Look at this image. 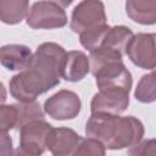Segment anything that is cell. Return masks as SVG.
I'll list each match as a JSON object with an SVG mask.
<instances>
[{
	"label": "cell",
	"instance_id": "obj_10",
	"mask_svg": "<svg viewBox=\"0 0 156 156\" xmlns=\"http://www.w3.org/2000/svg\"><path fill=\"white\" fill-rule=\"evenodd\" d=\"M82 139L83 136L71 128H52L46 146L52 156H71Z\"/></svg>",
	"mask_w": 156,
	"mask_h": 156
},
{
	"label": "cell",
	"instance_id": "obj_5",
	"mask_svg": "<svg viewBox=\"0 0 156 156\" xmlns=\"http://www.w3.org/2000/svg\"><path fill=\"white\" fill-rule=\"evenodd\" d=\"M90 72L95 77L99 90L104 89H126L130 91L133 85L132 73L124 66L123 61H110L105 62Z\"/></svg>",
	"mask_w": 156,
	"mask_h": 156
},
{
	"label": "cell",
	"instance_id": "obj_17",
	"mask_svg": "<svg viewBox=\"0 0 156 156\" xmlns=\"http://www.w3.org/2000/svg\"><path fill=\"white\" fill-rule=\"evenodd\" d=\"M106 147L93 138H83L71 156H105Z\"/></svg>",
	"mask_w": 156,
	"mask_h": 156
},
{
	"label": "cell",
	"instance_id": "obj_14",
	"mask_svg": "<svg viewBox=\"0 0 156 156\" xmlns=\"http://www.w3.org/2000/svg\"><path fill=\"white\" fill-rule=\"evenodd\" d=\"M29 4L27 0H1L0 20L5 24H17L27 18Z\"/></svg>",
	"mask_w": 156,
	"mask_h": 156
},
{
	"label": "cell",
	"instance_id": "obj_7",
	"mask_svg": "<svg viewBox=\"0 0 156 156\" xmlns=\"http://www.w3.org/2000/svg\"><path fill=\"white\" fill-rule=\"evenodd\" d=\"M82 108V101L77 93L67 89L58 90L44 102V112L57 121L76 118Z\"/></svg>",
	"mask_w": 156,
	"mask_h": 156
},
{
	"label": "cell",
	"instance_id": "obj_16",
	"mask_svg": "<svg viewBox=\"0 0 156 156\" xmlns=\"http://www.w3.org/2000/svg\"><path fill=\"white\" fill-rule=\"evenodd\" d=\"M17 110V127L16 129H21L26 123L35 121V119H44V111L38 101L30 102H17L15 104Z\"/></svg>",
	"mask_w": 156,
	"mask_h": 156
},
{
	"label": "cell",
	"instance_id": "obj_19",
	"mask_svg": "<svg viewBox=\"0 0 156 156\" xmlns=\"http://www.w3.org/2000/svg\"><path fill=\"white\" fill-rule=\"evenodd\" d=\"M128 156H156V139H146L133 146L128 151Z\"/></svg>",
	"mask_w": 156,
	"mask_h": 156
},
{
	"label": "cell",
	"instance_id": "obj_3",
	"mask_svg": "<svg viewBox=\"0 0 156 156\" xmlns=\"http://www.w3.org/2000/svg\"><path fill=\"white\" fill-rule=\"evenodd\" d=\"M71 1H35L26 18L33 29H54L67 24L66 6Z\"/></svg>",
	"mask_w": 156,
	"mask_h": 156
},
{
	"label": "cell",
	"instance_id": "obj_11",
	"mask_svg": "<svg viewBox=\"0 0 156 156\" xmlns=\"http://www.w3.org/2000/svg\"><path fill=\"white\" fill-rule=\"evenodd\" d=\"M33 58L30 49L22 44H7L0 49L1 65L9 71L26 69Z\"/></svg>",
	"mask_w": 156,
	"mask_h": 156
},
{
	"label": "cell",
	"instance_id": "obj_8",
	"mask_svg": "<svg viewBox=\"0 0 156 156\" xmlns=\"http://www.w3.org/2000/svg\"><path fill=\"white\" fill-rule=\"evenodd\" d=\"M52 128L45 119H35L26 123L20 129V146L41 156L48 150V139Z\"/></svg>",
	"mask_w": 156,
	"mask_h": 156
},
{
	"label": "cell",
	"instance_id": "obj_18",
	"mask_svg": "<svg viewBox=\"0 0 156 156\" xmlns=\"http://www.w3.org/2000/svg\"><path fill=\"white\" fill-rule=\"evenodd\" d=\"M17 127V110L15 104L1 105L0 107V128L2 133Z\"/></svg>",
	"mask_w": 156,
	"mask_h": 156
},
{
	"label": "cell",
	"instance_id": "obj_9",
	"mask_svg": "<svg viewBox=\"0 0 156 156\" xmlns=\"http://www.w3.org/2000/svg\"><path fill=\"white\" fill-rule=\"evenodd\" d=\"M129 93L126 89L99 90L90 101L91 113H123L129 106Z\"/></svg>",
	"mask_w": 156,
	"mask_h": 156
},
{
	"label": "cell",
	"instance_id": "obj_12",
	"mask_svg": "<svg viewBox=\"0 0 156 156\" xmlns=\"http://www.w3.org/2000/svg\"><path fill=\"white\" fill-rule=\"evenodd\" d=\"M90 72V60L80 50L66 52L62 65V78L67 82H79Z\"/></svg>",
	"mask_w": 156,
	"mask_h": 156
},
{
	"label": "cell",
	"instance_id": "obj_6",
	"mask_svg": "<svg viewBox=\"0 0 156 156\" xmlns=\"http://www.w3.org/2000/svg\"><path fill=\"white\" fill-rule=\"evenodd\" d=\"M133 65L141 69L156 68V33L135 34L126 50Z\"/></svg>",
	"mask_w": 156,
	"mask_h": 156
},
{
	"label": "cell",
	"instance_id": "obj_1",
	"mask_svg": "<svg viewBox=\"0 0 156 156\" xmlns=\"http://www.w3.org/2000/svg\"><path fill=\"white\" fill-rule=\"evenodd\" d=\"M66 50L57 43L40 44L29 66L9 82L10 94L20 102H30L60 84Z\"/></svg>",
	"mask_w": 156,
	"mask_h": 156
},
{
	"label": "cell",
	"instance_id": "obj_4",
	"mask_svg": "<svg viewBox=\"0 0 156 156\" xmlns=\"http://www.w3.org/2000/svg\"><path fill=\"white\" fill-rule=\"evenodd\" d=\"M107 24L104 2L99 0H84L78 2L71 15L69 28L79 35Z\"/></svg>",
	"mask_w": 156,
	"mask_h": 156
},
{
	"label": "cell",
	"instance_id": "obj_21",
	"mask_svg": "<svg viewBox=\"0 0 156 156\" xmlns=\"http://www.w3.org/2000/svg\"><path fill=\"white\" fill-rule=\"evenodd\" d=\"M10 156H40V155L33 154V152H30V151H28V150H26V149H23L22 146L18 145V147H16Z\"/></svg>",
	"mask_w": 156,
	"mask_h": 156
},
{
	"label": "cell",
	"instance_id": "obj_20",
	"mask_svg": "<svg viewBox=\"0 0 156 156\" xmlns=\"http://www.w3.org/2000/svg\"><path fill=\"white\" fill-rule=\"evenodd\" d=\"M12 139L7 133L1 132V156H10L12 154Z\"/></svg>",
	"mask_w": 156,
	"mask_h": 156
},
{
	"label": "cell",
	"instance_id": "obj_15",
	"mask_svg": "<svg viewBox=\"0 0 156 156\" xmlns=\"http://www.w3.org/2000/svg\"><path fill=\"white\" fill-rule=\"evenodd\" d=\"M134 98L143 104L156 101V69L140 78L134 91Z\"/></svg>",
	"mask_w": 156,
	"mask_h": 156
},
{
	"label": "cell",
	"instance_id": "obj_13",
	"mask_svg": "<svg viewBox=\"0 0 156 156\" xmlns=\"http://www.w3.org/2000/svg\"><path fill=\"white\" fill-rule=\"evenodd\" d=\"M126 12L132 21L139 24H156V0H128Z\"/></svg>",
	"mask_w": 156,
	"mask_h": 156
},
{
	"label": "cell",
	"instance_id": "obj_2",
	"mask_svg": "<svg viewBox=\"0 0 156 156\" xmlns=\"http://www.w3.org/2000/svg\"><path fill=\"white\" fill-rule=\"evenodd\" d=\"M144 133V124L134 116L91 113L85 123V135L108 150L133 147L141 141Z\"/></svg>",
	"mask_w": 156,
	"mask_h": 156
}]
</instances>
